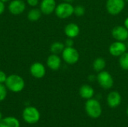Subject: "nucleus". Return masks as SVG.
I'll list each match as a JSON object with an SVG mask.
<instances>
[{
  "label": "nucleus",
  "instance_id": "nucleus-1",
  "mask_svg": "<svg viewBox=\"0 0 128 127\" xmlns=\"http://www.w3.org/2000/svg\"><path fill=\"white\" fill-rule=\"evenodd\" d=\"M4 85L8 91L13 93H20L25 88V80L20 75L11 74L8 76Z\"/></svg>",
  "mask_w": 128,
  "mask_h": 127
},
{
  "label": "nucleus",
  "instance_id": "nucleus-2",
  "mask_svg": "<svg viewBox=\"0 0 128 127\" xmlns=\"http://www.w3.org/2000/svg\"><path fill=\"white\" fill-rule=\"evenodd\" d=\"M85 110L88 116L93 119L100 118L102 114V107L100 102L94 98L87 100L85 104Z\"/></svg>",
  "mask_w": 128,
  "mask_h": 127
},
{
  "label": "nucleus",
  "instance_id": "nucleus-3",
  "mask_svg": "<svg viewBox=\"0 0 128 127\" xmlns=\"http://www.w3.org/2000/svg\"><path fill=\"white\" fill-rule=\"evenodd\" d=\"M74 7L72 5L71 3L63 1L56 5L54 13L58 18L61 19H65L71 16L74 14Z\"/></svg>",
  "mask_w": 128,
  "mask_h": 127
},
{
  "label": "nucleus",
  "instance_id": "nucleus-4",
  "mask_svg": "<svg viewBox=\"0 0 128 127\" xmlns=\"http://www.w3.org/2000/svg\"><path fill=\"white\" fill-rule=\"evenodd\" d=\"M22 117L26 123L28 124H34L40 121V114L37 108L29 106L23 109Z\"/></svg>",
  "mask_w": 128,
  "mask_h": 127
},
{
  "label": "nucleus",
  "instance_id": "nucleus-5",
  "mask_svg": "<svg viewBox=\"0 0 128 127\" xmlns=\"http://www.w3.org/2000/svg\"><path fill=\"white\" fill-rule=\"evenodd\" d=\"M125 3V0H106V8L110 15L117 16L124 10Z\"/></svg>",
  "mask_w": 128,
  "mask_h": 127
},
{
  "label": "nucleus",
  "instance_id": "nucleus-6",
  "mask_svg": "<svg viewBox=\"0 0 128 127\" xmlns=\"http://www.w3.org/2000/svg\"><path fill=\"white\" fill-rule=\"evenodd\" d=\"M63 61L68 64H75L80 60V53L76 49L73 47H64L62 52Z\"/></svg>",
  "mask_w": 128,
  "mask_h": 127
},
{
  "label": "nucleus",
  "instance_id": "nucleus-7",
  "mask_svg": "<svg viewBox=\"0 0 128 127\" xmlns=\"http://www.w3.org/2000/svg\"><path fill=\"white\" fill-rule=\"evenodd\" d=\"M96 80L98 81L100 86L105 90L112 88L114 85V79L112 75L106 70L99 72L96 76Z\"/></svg>",
  "mask_w": 128,
  "mask_h": 127
},
{
  "label": "nucleus",
  "instance_id": "nucleus-8",
  "mask_svg": "<svg viewBox=\"0 0 128 127\" xmlns=\"http://www.w3.org/2000/svg\"><path fill=\"white\" fill-rule=\"evenodd\" d=\"M26 8V4L23 0H12L9 2L8 9L13 15L22 14Z\"/></svg>",
  "mask_w": 128,
  "mask_h": 127
},
{
  "label": "nucleus",
  "instance_id": "nucleus-9",
  "mask_svg": "<svg viewBox=\"0 0 128 127\" xmlns=\"http://www.w3.org/2000/svg\"><path fill=\"white\" fill-rule=\"evenodd\" d=\"M127 45L122 41H117L112 43L109 47V52L113 57H120L127 52Z\"/></svg>",
  "mask_w": 128,
  "mask_h": 127
},
{
  "label": "nucleus",
  "instance_id": "nucleus-10",
  "mask_svg": "<svg viewBox=\"0 0 128 127\" xmlns=\"http://www.w3.org/2000/svg\"><path fill=\"white\" fill-rule=\"evenodd\" d=\"M32 76L35 79H42L46 75V67L40 62H34L29 67Z\"/></svg>",
  "mask_w": 128,
  "mask_h": 127
},
{
  "label": "nucleus",
  "instance_id": "nucleus-11",
  "mask_svg": "<svg viewBox=\"0 0 128 127\" xmlns=\"http://www.w3.org/2000/svg\"><path fill=\"white\" fill-rule=\"evenodd\" d=\"M112 36L117 41L124 42L128 40V30L124 25H116L112 30Z\"/></svg>",
  "mask_w": 128,
  "mask_h": 127
},
{
  "label": "nucleus",
  "instance_id": "nucleus-12",
  "mask_svg": "<svg viewBox=\"0 0 128 127\" xmlns=\"http://www.w3.org/2000/svg\"><path fill=\"white\" fill-rule=\"evenodd\" d=\"M56 0H41L40 3V10L44 15H50L55 12L56 7Z\"/></svg>",
  "mask_w": 128,
  "mask_h": 127
},
{
  "label": "nucleus",
  "instance_id": "nucleus-13",
  "mask_svg": "<svg viewBox=\"0 0 128 127\" xmlns=\"http://www.w3.org/2000/svg\"><path fill=\"white\" fill-rule=\"evenodd\" d=\"M106 102H107L108 106L110 108H112V109L117 108L118 106H120L122 103V96L116 91H111L107 95Z\"/></svg>",
  "mask_w": 128,
  "mask_h": 127
},
{
  "label": "nucleus",
  "instance_id": "nucleus-14",
  "mask_svg": "<svg viewBox=\"0 0 128 127\" xmlns=\"http://www.w3.org/2000/svg\"><path fill=\"white\" fill-rule=\"evenodd\" d=\"M62 65V58L58 55L51 54L46 58V66L52 70H58Z\"/></svg>",
  "mask_w": 128,
  "mask_h": 127
},
{
  "label": "nucleus",
  "instance_id": "nucleus-15",
  "mask_svg": "<svg viewBox=\"0 0 128 127\" xmlns=\"http://www.w3.org/2000/svg\"><path fill=\"white\" fill-rule=\"evenodd\" d=\"M64 34L67 37L70 38H75L80 33V26L74 22H70L64 27Z\"/></svg>",
  "mask_w": 128,
  "mask_h": 127
},
{
  "label": "nucleus",
  "instance_id": "nucleus-16",
  "mask_svg": "<svg viewBox=\"0 0 128 127\" xmlns=\"http://www.w3.org/2000/svg\"><path fill=\"white\" fill-rule=\"evenodd\" d=\"M79 94L82 98L86 100H89L91 98H93L94 95V90L91 85L85 84L80 88Z\"/></svg>",
  "mask_w": 128,
  "mask_h": 127
},
{
  "label": "nucleus",
  "instance_id": "nucleus-17",
  "mask_svg": "<svg viewBox=\"0 0 128 127\" xmlns=\"http://www.w3.org/2000/svg\"><path fill=\"white\" fill-rule=\"evenodd\" d=\"M0 127H20V121L15 117L2 118L0 121Z\"/></svg>",
  "mask_w": 128,
  "mask_h": 127
},
{
  "label": "nucleus",
  "instance_id": "nucleus-18",
  "mask_svg": "<svg viewBox=\"0 0 128 127\" xmlns=\"http://www.w3.org/2000/svg\"><path fill=\"white\" fill-rule=\"evenodd\" d=\"M42 14L40 8L32 7L27 13V19L31 22H36L40 19Z\"/></svg>",
  "mask_w": 128,
  "mask_h": 127
},
{
  "label": "nucleus",
  "instance_id": "nucleus-19",
  "mask_svg": "<svg viewBox=\"0 0 128 127\" xmlns=\"http://www.w3.org/2000/svg\"><path fill=\"white\" fill-rule=\"evenodd\" d=\"M106 65V63L105 59L104 58L99 57L94 60L93 64H92V67L95 72L99 73L100 71L104 70Z\"/></svg>",
  "mask_w": 128,
  "mask_h": 127
},
{
  "label": "nucleus",
  "instance_id": "nucleus-20",
  "mask_svg": "<svg viewBox=\"0 0 128 127\" xmlns=\"http://www.w3.org/2000/svg\"><path fill=\"white\" fill-rule=\"evenodd\" d=\"M64 47H65L64 43H63L60 41H56L51 44L50 49V52L52 54L58 55L63 52Z\"/></svg>",
  "mask_w": 128,
  "mask_h": 127
},
{
  "label": "nucleus",
  "instance_id": "nucleus-21",
  "mask_svg": "<svg viewBox=\"0 0 128 127\" xmlns=\"http://www.w3.org/2000/svg\"><path fill=\"white\" fill-rule=\"evenodd\" d=\"M118 58V63L120 67L124 70H128V52H124Z\"/></svg>",
  "mask_w": 128,
  "mask_h": 127
},
{
  "label": "nucleus",
  "instance_id": "nucleus-22",
  "mask_svg": "<svg viewBox=\"0 0 128 127\" xmlns=\"http://www.w3.org/2000/svg\"><path fill=\"white\" fill-rule=\"evenodd\" d=\"M85 13H86V8L83 5L78 4L74 7V14L76 15V16H82L85 14Z\"/></svg>",
  "mask_w": 128,
  "mask_h": 127
},
{
  "label": "nucleus",
  "instance_id": "nucleus-23",
  "mask_svg": "<svg viewBox=\"0 0 128 127\" xmlns=\"http://www.w3.org/2000/svg\"><path fill=\"white\" fill-rule=\"evenodd\" d=\"M8 95V88L4 84H0V102L4 101Z\"/></svg>",
  "mask_w": 128,
  "mask_h": 127
},
{
  "label": "nucleus",
  "instance_id": "nucleus-24",
  "mask_svg": "<svg viewBox=\"0 0 128 127\" xmlns=\"http://www.w3.org/2000/svg\"><path fill=\"white\" fill-rule=\"evenodd\" d=\"M74 39L73 38L68 37L65 40V41H64V46H65V47H73L74 46Z\"/></svg>",
  "mask_w": 128,
  "mask_h": 127
},
{
  "label": "nucleus",
  "instance_id": "nucleus-25",
  "mask_svg": "<svg viewBox=\"0 0 128 127\" xmlns=\"http://www.w3.org/2000/svg\"><path fill=\"white\" fill-rule=\"evenodd\" d=\"M26 3L32 7H35L39 4V0H26Z\"/></svg>",
  "mask_w": 128,
  "mask_h": 127
},
{
  "label": "nucleus",
  "instance_id": "nucleus-26",
  "mask_svg": "<svg viewBox=\"0 0 128 127\" xmlns=\"http://www.w3.org/2000/svg\"><path fill=\"white\" fill-rule=\"evenodd\" d=\"M8 76L3 70H0V84H4Z\"/></svg>",
  "mask_w": 128,
  "mask_h": 127
},
{
  "label": "nucleus",
  "instance_id": "nucleus-27",
  "mask_svg": "<svg viewBox=\"0 0 128 127\" xmlns=\"http://www.w3.org/2000/svg\"><path fill=\"white\" fill-rule=\"evenodd\" d=\"M4 4L5 3L0 1V16L4 12V10H5V4Z\"/></svg>",
  "mask_w": 128,
  "mask_h": 127
},
{
  "label": "nucleus",
  "instance_id": "nucleus-28",
  "mask_svg": "<svg viewBox=\"0 0 128 127\" xmlns=\"http://www.w3.org/2000/svg\"><path fill=\"white\" fill-rule=\"evenodd\" d=\"M124 26L127 28L128 30V16L126 17V19H124Z\"/></svg>",
  "mask_w": 128,
  "mask_h": 127
},
{
  "label": "nucleus",
  "instance_id": "nucleus-29",
  "mask_svg": "<svg viewBox=\"0 0 128 127\" xmlns=\"http://www.w3.org/2000/svg\"><path fill=\"white\" fill-rule=\"evenodd\" d=\"M0 1H2L4 2V3H7V2H9L10 0H0Z\"/></svg>",
  "mask_w": 128,
  "mask_h": 127
},
{
  "label": "nucleus",
  "instance_id": "nucleus-30",
  "mask_svg": "<svg viewBox=\"0 0 128 127\" xmlns=\"http://www.w3.org/2000/svg\"><path fill=\"white\" fill-rule=\"evenodd\" d=\"M64 1H67V2H70V3H71L72 1H73V0H64Z\"/></svg>",
  "mask_w": 128,
  "mask_h": 127
},
{
  "label": "nucleus",
  "instance_id": "nucleus-31",
  "mask_svg": "<svg viewBox=\"0 0 128 127\" xmlns=\"http://www.w3.org/2000/svg\"><path fill=\"white\" fill-rule=\"evenodd\" d=\"M2 119V112H0V121Z\"/></svg>",
  "mask_w": 128,
  "mask_h": 127
},
{
  "label": "nucleus",
  "instance_id": "nucleus-32",
  "mask_svg": "<svg viewBox=\"0 0 128 127\" xmlns=\"http://www.w3.org/2000/svg\"><path fill=\"white\" fill-rule=\"evenodd\" d=\"M126 113H127V115H128V109H127V111H126Z\"/></svg>",
  "mask_w": 128,
  "mask_h": 127
},
{
  "label": "nucleus",
  "instance_id": "nucleus-33",
  "mask_svg": "<svg viewBox=\"0 0 128 127\" xmlns=\"http://www.w3.org/2000/svg\"><path fill=\"white\" fill-rule=\"evenodd\" d=\"M125 1H126V2H128V0H125Z\"/></svg>",
  "mask_w": 128,
  "mask_h": 127
},
{
  "label": "nucleus",
  "instance_id": "nucleus-34",
  "mask_svg": "<svg viewBox=\"0 0 128 127\" xmlns=\"http://www.w3.org/2000/svg\"><path fill=\"white\" fill-rule=\"evenodd\" d=\"M23 1H24V0H23Z\"/></svg>",
  "mask_w": 128,
  "mask_h": 127
}]
</instances>
